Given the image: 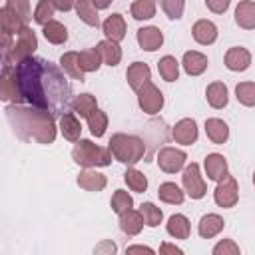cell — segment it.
<instances>
[{"label":"cell","mask_w":255,"mask_h":255,"mask_svg":"<svg viewBox=\"0 0 255 255\" xmlns=\"http://www.w3.org/2000/svg\"><path fill=\"white\" fill-rule=\"evenodd\" d=\"M22 104L42 108L56 118L72 110V88L62 70L44 58L30 56L14 64Z\"/></svg>","instance_id":"obj_1"},{"label":"cell","mask_w":255,"mask_h":255,"mask_svg":"<svg viewBox=\"0 0 255 255\" xmlns=\"http://www.w3.org/2000/svg\"><path fill=\"white\" fill-rule=\"evenodd\" d=\"M6 122L10 124L16 137L22 141H34L42 145H50L56 139V116L36 108V106H24V104H8L4 108Z\"/></svg>","instance_id":"obj_2"},{"label":"cell","mask_w":255,"mask_h":255,"mask_svg":"<svg viewBox=\"0 0 255 255\" xmlns=\"http://www.w3.org/2000/svg\"><path fill=\"white\" fill-rule=\"evenodd\" d=\"M114 159H118L124 165H133L145 155V141L137 135L129 133H114L108 143Z\"/></svg>","instance_id":"obj_3"},{"label":"cell","mask_w":255,"mask_h":255,"mask_svg":"<svg viewBox=\"0 0 255 255\" xmlns=\"http://www.w3.org/2000/svg\"><path fill=\"white\" fill-rule=\"evenodd\" d=\"M110 147H102L92 139H78L72 149V159L82 167H106L112 163Z\"/></svg>","instance_id":"obj_4"},{"label":"cell","mask_w":255,"mask_h":255,"mask_svg":"<svg viewBox=\"0 0 255 255\" xmlns=\"http://www.w3.org/2000/svg\"><path fill=\"white\" fill-rule=\"evenodd\" d=\"M38 50V38H36V32L30 28V26H24L18 34H16V40L12 44V48L2 56V66L4 64H18L30 56H34V52Z\"/></svg>","instance_id":"obj_5"},{"label":"cell","mask_w":255,"mask_h":255,"mask_svg":"<svg viewBox=\"0 0 255 255\" xmlns=\"http://www.w3.org/2000/svg\"><path fill=\"white\" fill-rule=\"evenodd\" d=\"M135 94H137V106H139V110L143 114L155 116V114L161 112V108H163V94H161V90L151 80L145 82Z\"/></svg>","instance_id":"obj_6"},{"label":"cell","mask_w":255,"mask_h":255,"mask_svg":"<svg viewBox=\"0 0 255 255\" xmlns=\"http://www.w3.org/2000/svg\"><path fill=\"white\" fill-rule=\"evenodd\" d=\"M181 183H183V189L185 193L191 197V199H201L205 193H207V183L201 175V169H199V163H189L185 165L183 169V175H181Z\"/></svg>","instance_id":"obj_7"},{"label":"cell","mask_w":255,"mask_h":255,"mask_svg":"<svg viewBox=\"0 0 255 255\" xmlns=\"http://www.w3.org/2000/svg\"><path fill=\"white\" fill-rule=\"evenodd\" d=\"M213 201L223 209L235 207V203L239 201V185L233 175H227L221 181H217L213 189Z\"/></svg>","instance_id":"obj_8"},{"label":"cell","mask_w":255,"mask_h":255,"mask_svg":"<svg viewBox=\"0 0 255 255\" xmlns=\"http://www.w3.org/2000/svg\"><path fill=\"white\" fill-rule=\"evenodd\" d=\"M155 161L159 165L161 171L165 173H177L185 167V161H187V153L183 149H177V147H171V145H165L157 151L155 155Z\"/></svg>","instance_id":"obj_9"},{"label":"cell","mask_w":255,"mask_h":255,"mask_svg":"<svg viewBox=\"0 0 255 255\" xmlns=\"http://www.w3.org/2000/svg\"><path fill=\"white\" fill-rule=\"evenodd\" d=\"M0 98L4 102L10 104H22V94L18 88V78H16V70L12 64H4L2 66V74H0Z\"/></svg>","instance_id":"obj_10"},{"label":"cell","mask_w":255,"mask_h":255,"mask_svg":"<svg viewBox=\"0 0 255 255\" xmlns=\"http://www.w3.org/2000/svg\"><path fill=\"white\" fill-rule=\"evenodd\" d=\"M199 129H197V122L193 118H181L179 122H175V126L171 128V137L175 143L181 145H191L197 141Z\"/></svg>","instance_id":"obj_11"},{"label":"cell","mask_w":255,"mask_h":255,"mask_svg":"<svg viewBox=\"0 0 255 255\" xmlns=\"http://www.w3.org/2000/svg\"><path fill=\"white\" fill-rule=\"evenodd\" d=\"M225 68L231 72H245L251 66V52L243 46H233L225 52Z\"/></svg>","instance_id":"obj_12"},{"label":"cell","mask_w":255,"mask_h":255,"mask_svg":"<svg viewBox=\"0 0 255 255\" xmlns=\"http://www.w3.org/2000/svg\"><path fill=\"white\" fill-rule=\"evenodd\" d=\"M191 36H193V40H195L197 44H201V46H211V44L217 40L219 30H217V26H215L211 20L201 18V20H197V22L191 26Z\"/></svg>","instance_id":"obj_13"},{"label":"cell","mask_w":255,"mask_h":255,"mask_svg":"<svg viewBox=\"0 0 255 255\" xmlns=\"http://www.w3.org/2000/svg\"><path fill=\"white\" fill-rule=\"evenodd\" d=\"M135 38H137L139 48L145 50V52H155L163 44V34H161V30L157 26H143V28H139Z\"/></svg>","instance_id":"obj_14"},{"label":"cell","mask_w":255,"mask_h":255,"mask_svg":"<svg viewBox=\"0 0 255 255\" xmlns=\"http://www.w3.org/2000/svg\"><path fill=\"white\" fill-rule=\"evenodd\" d=\"M203 167H205L207 179H211V181H221L223 177L229 175L227 159L221 153H207L205 155V161H203Z\"/></svg>","instance_id":"obj_15"},{"label":"cell","mask_w":255,"mask_h":255,"mask_svg":"<svg viewBox=\"0 0 255 255\" xmlns=\"http://www.w3.org/2000/svg\"><path fill=\"white\" fill-rule=\"evenodd\" d=\"M181 66H183L187 76H201L207 70L209 60H207L205 54H201L197 50H187L183 54V58H181Z\"/></svg>","instance_id":"obj_16"},{"label":"cell","mask_w":255,"mask_h":255,"mask_svg":"<svg viewBox=\"0 0 255 255\" xmlns=\"http://www.w3.org/2000/svg\"><path fill=\"white\" fill-rule=\"evenodd\" d=\"M126 80L129 84V88L133 92H137L145 82L151 80V70L145 62H133L128 66V72H126Z\"/></svg>","instance_id":"obj_17"},{"label":"cell","mask_w":255,"mask_h":255,"mask_svg":"<svg viewBox=\"0 0 255 255\" xmlns=\"http://www.w3.org/2000/svg\"><path fill=\"white\" fill-rule=\"evenodd\" d=\"M76 183L86 189V191H102L106 185H108V177L100 171H96L94 167H86L84 171H80Z\"/></svg>","instance_id":"obj_18"},{"label":"cell","mask_w":255,"mask_h":255,"mask_svg":"<svg viewBox=\"0 0 255 255\" xmlns=\"http://www.w3.org/2000/svg\"><path fill=\"white\" fill-rule=\"evenodd\" d=\"M118 217H120V229L126 235H131V237L137 235V233H141V229L145 225L141 211L139 209H133V207L128 209V211H124V213H120Z\"/></svg>","instance_id":"obj_19"},{"label":"cell","mask_w":255,"mask_h":255,"mask_svg":"<svg viewBox=\"0 0 255 255\" xmlns=\"http://www.w3.org/2000/svg\"><path fill=\"white\" fill-rule=\"evenodd\" d=\"M223 227H225V221H223L221 215H217V213H205L199 219V223H197V233H199L201 239H211V237L219 235L223 231Z\"/></svg>","instance_id":"obj_20"},{"label":"cell","mask_w":255,"mask_h":255,"mask_svg":"<svg viewBox=\"0 0 255 255\" xmlns=\"http://www.w3.org/2000/svg\"><path fill=\"white\" fill-rule=\"evenodd\" d=\"M126 20H124V16L122 14H110L106 20H104V24H102V32H104V36L108 38V40H114V42H122L124 38H126Z\"/></svg>","instance_id":"obj_21"},{"label":"cell","mask_w":255,"mask_h":255,"mask_svg":"<svg viewBox=\"0 0 255 255\" xmlns=\"http://www.w3.org/2000/svg\"><path fill=\"white\" fill-rule=\"evenodd\" d=\"M205 98H207V104L213 110H223L229 102V90L223 82H211L205 88Z\"/></svg>","instance_id":"obj_22"},{"label":"cell","mask_w":255,"mask_h":255,"mask_svg":"<svg viewBox=\"0 0 255 255\" xmlns=\"http://www.w3.org/2000/svg\"><path fill=\"white\" fill-rule=\"evenodd\" d=\"M235 24L243 30H255V0H241L237 4Z\"/></svg>","instance_id":"obj_23"},{"label":"cell","mask_w":255,"mask_h":255,"mask_svg":"<svg viewBox=\"0 0 255 255\" xmlns=\"http://www.w3.org/2000/svg\"><path fill=\"white\" fill-rule=\"evenodd\" d=\"M205 133L213 143L221 145L229 139V126L221 118H207L205 120Z\"/></svg>","instance_id":"obj_24"},{"label":"cell","mask_w":255,"mask_h":255,"mask_svg":"<svg viewBox=\"0 0 255 255\" xmlns=\"http://www.w3.org/2000/svg\"><path fill=\"white\" fill-rule=\"evenodd\" d=\"M165 231L173 239H187L191 233V223L183 213H173L165 223Z\"/></svg>","instance_id":"obj_25"},{"label":"cell","mask_w":255,"mask_h":255,"mask_svg":"<svg viewBox=\"0 0 255 255\" xmlns=\"http://www.w3.org/2000/svg\"><path fill=\"white\" fill-rule=\"evenodd\" d=\"M60 68H62L72 80L84 82L86 72H84L82 66H80V52H66V54H62V56H60Z\"/></svg>","instance_id":"obj_26"},{"label":"cell","mask_w":255,"mask_h":255,"mask_svg":"<svg viewBox=\"0 0 255 255\" xmlns=\"http://www.w3.org/2000/svg\"><path fill=\"white\" fill-rule=\"evenodd\" d=\"M60 131L68 141H78L82 137V124L74 112H66L60 118Z\"/></svg>","instance_id":"obj_27"},{"label":"cell","mask_w":255,"mask_h":255,"mask_svg":"<svg viewBox=\"0 0 255 255\" xmlns=\"http://www.w3.org/2000/svg\"><path fill=\"white\" fill-rule=\"evenodd\" d=\"M98 52H100V56H102V60H104V64L106 66H110V68H114V66H118L120 64V60H122V48H120V42H114V40H102V42H98Z\"/></svg>","instance_id":"obj_28"},{"label":"cell","mask_w":255,"mask_h":255,"mask_svg":"<svg viewBox=\"0 0 255 255\" xmlns=\"http://www.w3.org/2000/svg\"><path fill=\"white\" fill-rule=\"evenodd\" d=\"M157 197L163 201V203H169V205H181L183 199H185V189H181L177 183L173 181H163L159 187H157Z\"/></svg>","instance_id":"obj_29"},{"label":"cell","mask_w":255,"mask_h":255,"mask_svg":"<svg viewBox=\"0 0 255 255\" xmlns=\"http://www.w3.org/2000/svg\"><path fill=\"white\" fill-rule=\"evenodd\" d=\"M76 14H78V18L84 22V24H88V26H100V16H98V8H96V4L92 2V0H76Z\"/></svg>","instance_id":"obj_30"},{"label":"cell","mask_w":255,"mask_h":255,"mask_svg":"<svg viewBox=\"0 0 255 255\" xmlns=\"http://www.w3.org/2000/svg\"><path fill=\"white\" fill-rule=\"evenodd\" d=\"M94 110H98V100L92 94H80L72 100V112L80 118H88Z\"/></svg>","instance_id":"obj_31"},{"label":"cell","mask_w":255,"mask_h":255,"mask_svg":"<svg viewBox=\"0 0 255 255\" xmlns=\"http://www.w3.org/2000/svg\"><path fill=\"white\" fill-rule=\"evenodd\" d=\"M42 34H44V38L50 42V44H64L66 40H68V30H66V26L62 24V22H58V20H50L46 26H42Z\"/></svg>","instance_id":"obj_32"},{"label":"cell","mask_w":255,"mask_h":255,"mask_svg":"<svg viewBox=\"0 0 255 255\" xmlns=\"http://www.w3.org/2000/svg\"><path fill=\"white\" fill-rule=\"evenodd\" d=\"M0 22H2V34H8V36H16L24 26H28L14 12H10L6 6L0 10Z\"/></svg>","instance_id":"obj_33"},{"label":"cell","mask_w":255,"mask_h":255,"mask_svg":"<svg viewBox=\"0 0 255 255\" xmlns=\"http://www.w3.org/2000/svg\"><path fill=\"white\" fill-rule=\"evenodd\" d=\"M157 72L165 82H175L179 78V62L173 56H163L157 62Z\"/></svg>","instance_id":"obj_34"},{"label":"cell","mask_w":255,"mask_h":255,"mask_svg":"<svg viewBox=\"0 0 255 255\" xmlns=\"http://www.w3.org/2000/svg\"><path fill=\"white\" fill-rule=\"evenodd\" d=\"M102 64H104V60H102V56H100L96 46L94 48H86V50L80 52V66H82V70L86 74L88 72H98Z\"/></svg>","instance_id":"obj_35"},{"label":"cell","mask_w":255,"mask_h":255,"mask_svg":"<svg viewBox=\"0 0 255 255\" xmlns=\"http://www.w3.org/2000/svg\"><path fill=\"white\" fill-rule=\"evenodd\" d=\"M124 181L135 193H143L147 189V177L143 175V171H139L135 167H128V171L124 173Z\"/></svg>","instance_id":"obj_36"},{"label":"cell","mask_w":255,"mask_h":255,"mask_svg":"<svg viewBox=\"0 0 255 255\" xmlns=\"http://www.w3.org/2000/svg\"><path fill=\"white\" fill-rule=\"evenodd\" d=\"M129 12L135 20H149L155 16V0H133Z\"/></svg>","instance_id":"obj_37"},{"label":"cell","mask_w":255,"mask_h":255,"mask_svg":"<svg viewBox=\"0 0 255 255\" xmlns=\"http://www.w3.org/2000/svg\"><path fill=\"white\" fill-rule=\"evenodd\" d=\"M235 98L241 106L255 108V82H239L235 86Z\"/></svg>","instance_id":"obj_38"},{"label":"cell","mask_w":255,"mask_h":255,"mask_svg":"<svg viewBox=\"0 0 255 255\" xmlns=\"http://www.w3.org/2000/svg\"><path fill=\"white\" fill-rule=\"evenodd\" d=\"M86 120H88V128H90L92 135L102 137V135L106 133V128H108V114H106V112L94 110Z\"/></svg>","instance_id":"obj_39"},{"label":"cell","mask_w":255,"mask_h":255,"mask_svg":"<svg viewBox=\"0 0 255 255\" xmlns=\"http://www.w3.org/2000/svg\"><path fill=\"white\" fill-rule=\"evenodd\" d=\"M110 207H112L114 213L120 215V213H124V211H128V209L133 207V199H131V195L126 189H116L114 195H112V199H110Z\"/></svg>","instance_id":"obj_40"},{"label":"cell","mask_w":255,"mask_h":255,"mask_svg":"<svg viewBox=\"0 0 255 255\" xmlns=\"http://www.w3.org/2000/svg\"><path fill=\"white\" fill-rule=\"evenodd\" d=\"M139 211H141L143 221H145L147 227H157V225L163 221V211H161L155 203H151V201L141 203V205H139Z\"/></svg>","instance_id":"obj_41"},{"label":"cell","mask_w":255,"mask_h":255,"mask_svg":"<svg viewBox=\"0 0 255 255\" xmlns=\"http://www.w3.org/2000/svg\"><path fill=\"white\" fill-rule=\"evenodd\" d=\"M54 12H56V6L52 0H40L34 8V22L40 26H46L50 20H54Z\"/></svg>","instance_id":"obj_42"},{"label":"cell","mask_w":255,"mask_h":255,"mask_svg":"<svg viewBox=\"0 0 255 255\" xmlns=\"http://www.w3.org/2000/svg\"><path fill=\"white\" fill-rule=\"evenodd\" d=\"M161 10L165 12V16L169 20H179L183 16V8H185V0H157Z\"/></svg>","instance_id":"obj_43"},{"label":"cell","mask_w":255,"mask_h":255,"mask_svg":"<svg viewBox=\"0 0 255 255\" xmlns=\"http://www.w3.org/2000/svg\"><path fill=\"white\" fill-rule=\"evenodd\" d=\"M6 8L10 12H14L24 24H28L30 20V0H6Z\"/></svg>","instance_id":"obj_44"},{"label":"cell","mask_w":255,"mask_h":255,"mask_svg":"<svg viewBox=\"0 0 255 255\" xmlns=\"http://www.w3.org/2000/svg\"><path fill=\"white\" fill-rule=\"evenodd\" d=\"M211 253L213 255H239L241 249H239V245L233 239H221V241H217L213 245Z\"/></svg>","instance_id":"obj_45"},{"label":"cell","mask_w":255,"mask_h":255,"mask_svg":"<svg viewBox=\"0 0 255 255\" xmlns=\"http://www.w3.org/2000/svg\"><path fill=\"white\" fill-rule=\"evenodd\" d=\"M231 0H205V6L213 12V14H225L229 8Z\"/></svg>","instance_id":"obj_46"},{"label":"cell","mask_w":255,"mask_h":255,"mask_svg":"<svg viewBox=\"0 0 255 255\" xmlns=\"http://www.w3.org/2000/svg\"><path fill=\"white\" fill-rule=\"evenodd\" d=\"M52 2H54L56 10H60V12H70L76 6V0H52Z\"/></svg>","instance_id":"obj_47"},{"label":"cell","mask_w":255,"mask_h":255,"mask_svg":"<svg viewBox=\"0 0 255 255\" xmlns=\"http://www.w3.org/2000/svg\"><path fill=\"white\" fill-rule=\"evenodd\" d=\"M159 253H177V255H181L183 249L177 247V245H171V243H161L159 245Z\"/></svg>","instance_id":"obj_48"},{"label":"cell","mask_w":255,"mask_h":255,"mask_svg":"<svg viewBox=\"0 0 255 255\" xmlns=\"http://www.w3.org/2000/svg\"><path fill=\"white\" fill-rule=\"evenodd\" d=\"M100 251H108V253H116L118 251V247L112 243V241H104L102 245H98L96 247V253H100Z\"/></svg>","instance_id":"obj_49"},{"label":"cell","mask_w":255,"mask_h":255,"mask_svg":"<svg viewBox=\"0 0 255 255\" xmlns=\"http://www.w3.org/2000/svg\"><path fill=\"white\" fill-rule=\"evenodd\" d=\"M135 251L153 253V249H151V247H147V245H129V247H126V253H135Z\"/></svg>","instance_id":"obj_50"},{"label":"cell","mask_w":255,"mask_h":255,"mask_svg":"<svg viewBox=\"0 0 255 255\" xmlns=\"http://www.w3.org/2000/svg\"><path fill=\"white\" fill-rule=\"evenodd\" d=\"M92 2L96 4L98 10H106V8H110V4H112L114 0H92Z\"/></svg>","instance_id":"obj_51"},{"label":"cell","mask_w":255,"mask_h":255,"mask_svg":"<svg viewBox=\"0 0 255 255\" xmlns=\"http://www.w3.org/2000/svg\"><path fill=\"white\" fill-rule=\"evenodd\" d=\"M253 185H255V171H253Z\"/></svg>","instance_id":"obj_52"}]
</instances>
